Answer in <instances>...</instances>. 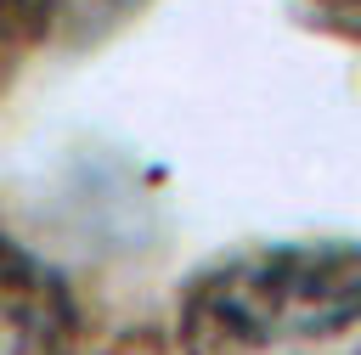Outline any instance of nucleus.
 Listing matches in <instances>:
<instances>
[{"label":"nucleus","mask_w":361,"mask_h":355,"mask_svg":"<svg viewBox=\"0 0 361 355\" xmlns=\"http://www.w3.org/2000/svg\"><path fill=\"white\" fill-rule=\"evenodd\" d=\"M23 6H34V11H39V23L51 28V23H62V17L85 23L90 11H102V6H130V0H23Z\"/></svg>","instance_id":"3"},{"label":"nucleus","mask_w":361,"mask_h":355,"mask_svg":"<svg viewBox=\"0 0 361 355\" xmlns=\"http://www.w3.org/2000/svg\"><path fill=\"white\" fill-rule=\"evenodd\" d=\"M73 332L56 276L0 237V355H62Z\"/></svg>","instance_id":"2"},{"label":"nucleus","mask_w":361,"mask_h":355,"mask_svg":"<svg viewBox=\"0 0 361 355\" xmlns=\"http://www.w3.org/2000/svg\"><path fill=\"white\" fill-rule=\"evenodd\" d=\"M361 321V242H288L209 270L180 304L186 355L333 338Z\"/></svg>","instance_id":"1"},{"label":"nucleus","mask_w":361,"mask_h":355,"mask_svg":"<svg viewBox=\"0 0 361 355\" xmlns=\"http://www.w3.org/2000/svg\"><path fill=\"white\" fill-rule=\"evenodd\" d=\"M338 6H361V0H338Z\"/></svg>","instance_id":"4"}]
</instances>
